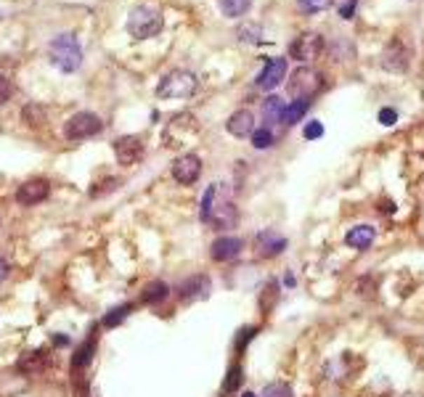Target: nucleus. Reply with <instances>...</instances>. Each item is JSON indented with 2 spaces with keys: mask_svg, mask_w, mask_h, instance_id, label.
I'll list each match as a JSON object with an SVG mask.
<instances>
[{
  "mask_svg": "<svg viewBox=\"0 0 424 397\" xmlns=\"http://www.w3.org/2000/svg\"><path fill=\"white\" fill-rule=\"evenodd\" d=\"M355 6H358V0H348V3L342 6L339 16H342V19H353V13H355Z\"/></svg>",
  "mask_w": 424,
  "mask_h": 397,
  "instance_id": "obj_37",
  "label": "nucleus"
},
{
  "mask_svg": "<svg viewBox=\"0 0 424 397\" xmlns=\"http://www.w3.org/2000/svg\"><path fill=\"white\" fill-rule=\"evenodd\" d=\"M252 138V146L254 148H271L273 146V132H271V127H254V132L249 135Z\"/></svg>",
  "mask_w": 424,
  "mask_h": 397,
  "instance_id": "obj_28",
  "label": "nucleus"
},
{
  "mask_svg": "<svg viewBox=\"0 0 424 397\" xmlns=\"http://www.w3.org/2000/svg\"><path fill=\"white\" fill-rule=\"evenodd\" d=\"M48 61L64 74L77 72L80 64H83V48H80V43H77V37L67 35V32L53 37L48 43Z\"/></svg>",
  "mask_w": 424,
  "mask_h": 397,
  "instance_id": "obj_2",
  "label": "nucleus"
},
{
  "mask_svg": "<svg viewBox=\"0 0 424 397\" xmlns=\"http://www.w3.org/2000/svg\"><path fill=\"white\" fill-rule=\"evenodd\" d=\"M199 217H202V223H207V225H212V228L218 230L233 228L239 223V212H236L233 202L223 191V183H212L205 191Z\"/></svg>",
  "mask_w": 424,
  "mask_h": 397,
  "instance_id": "obj_1",
  "label": "nucleus"
},
{
  "mask_svg": "<svg viewBox=\"0 0 424 397\" xmlns=\"http://www.w3.org/2000/svg\"><path fill=\"white\" fill-rule=\"evenodd\" d=\"M263 397H294V395H292V389L284 382H273V384H266Z\"/></svg>",
  "mask_w": 424,
  "mask_h": 397,
  "instance_id": "obj_31",
  "label": "nucleus"
},
{
  "mask_svg": "<svg viewBox=\"0 0 424 397\" xmlns=\"http://www.w3.org/2000/svg\"><path fill=\"white\" fill-rule=\"evenodd\" d=\"M303 135L305 138H308V141H315V138H321V135H324V125H321V122H308V125H305V130H303Z\"/></svg>",
  "mask_w": 424,
  "mask_h": 397,
  "instance_id": "obj_35",
  "label": "nucleus"
},
{
  "mask_svg": "<svg viewBox=\"0 0 424 397\" xmlns=\"http://www.w3.org/2000/svg\"><path fill=\"white\" fill-rule=\"evenodd\" d=\"M236 35H239L242 43H252V46L263 43V29H260V25H242L236 29Z\"/></svg>",
  "mask_w": 424,
  "mask_h": 397,
  "instance_id": "obj_27",
  "label": "nucleus"
},
{
  "mask_svg": "<svg viewBox=\"0 0 424 397\" xmlns=\"http://www.w3.org/2000/svg\"><path fill=\"white\" fill-rule=\"evenodd\" d=\"M11 96H13V83L6 77V74L0 72V106H3V104H8Z\"/></svg>",
  "mask_w": 424,
  "mask_h": 397,
  "instance_id": "obj_32",
  "label": "nucleus"
},
{
  "mask_svg": "<svg viewBox=\"0 0 424 397\" xmlns=\"http://www.w3.org/2000/svg\"><path fill=\"white\" fill-rule=\"evenodd\" d=\"M130 310H133V305H120V307H111L109 313L104 315V326L107 328H114V326H120L128 315H130Z\"/></svg>",
  "mask_w": 424,
  "mask_h": 397,
  "instance_id": "obj_26",
  "label": "nucleus"
},
{
  "mask_svg": "<svg viewBox=\"0 0 424 397\" xmlns=\"http://www.w3.org/2000/svg\"><path fill=\"white\" fill-rule=\"evenodd\" d=\"M281 114H284V101H281L279 96H268L266 101H263V120H266L268 125H276V122H281Z\"/></svg>",
  "mask_w": 424,
  "mask_h": 397,
  "instance_id": "obj_22",
  "label": "nucleus"
},
{
  "mask_svg": "<svg viewBox=\"0 0 424 397\" xmlns=\"http://www.w3.org/2000/svg\"><path fill=\"white\" fill-rule=\"evenodd\" d=\"M376 239V228L374 225H355L345 233V244L353 246V249H358V252H366Z\"/></svg>",
  "mask_w": 424,
  "mask_h": 397,
  "instance_id": "obj_17",
  "label": "nucleus"
},
{
  "mask_svg": "<svg viewBox=\"0 0 424 397\" xmlns=\"http://www.w3.org/2000/svg\"><path fill=\"white\" fill-rule=\"evenodd\" d=\"M395 120H398V111H395V109H382V111H379V122H382V125H395Z\"/></svg>",
  "mask_w": 424,
  "mask_h": 397,
  "instance_id": "obj_36",
  "label": "nucleus"
},
{
  "mask_svg": "<svg viewBox=\"0 0 424 397\" xmlns=\"http://www.w3.org/2000/svg\"><path fill=\"white\" fill-rule=\"evenodd\" d=\"M310 109V98H300V101H292L289 106H284V114H281V125H297L308 114Z\"/></svg>",
  "mask_w": 424,
  "mask_h": 397,
  "instance_id": "obj_20",
  "label": "nucleus"
},
{
  "mask_svg": "<svg viewBox=\"0 0 424 397\" xmlns=\"http://www.w3.org/2000/svg\"><path fill=\"white\" fill-rule=\"evenodd\" d=\"M6 273H8V265H6V260H3V257H0V281H3V278H6Z\"/></svg>",
  "mask_w": 424,
  "mask_h": 397,
  "instance_id": "obj_38",
  "label": "nucleus"
},
{
  "mask_svg": "<svg viewBox=\"0 0 424 397\" xmlns=\"http://www.w3.org/2000/svg\"><path fill=\"white\" fill-rule=\"evenodd\" d=\"M207 291H210V281L205 276H191L178 286V297L189 302L196 300V297H207Z\"/></svg>",
  "mask_w": 424,
  "mask_h": 397,
  "instance_id": "obj_19",
  "label": "nucleus"
},
{
  "mask_svg": "<svg viewBox=\"0 0 424 397\" xmlns=\"http://www.w3.org/2000/svg\"><path fill=\"white\" fill-rule=\"evenodd\" d=\"M170 297V286L165 281H151V284H146L144 294H141V300L146 305H157V302H165Z\"/></svg>",
  "mask_w": 424,
  "mask_h": 397,
  "instance_id": "obj_21",
  "label": "nucleus"
},
{
  "mask_svg": "<svg viewBox=\"0 0 424 397\" xmlns=\"http://www.w3.org/2000/svg\"><path fill=\"white\" fill-rule=\"evenodd\" d=\"M50 193V183L43 178H32V181L22 183L16 188V204L19 207H35L40 202H46Z\"/></svg>",
  "mask_w": 424,
  "mask_h": 397,
  "instance_id": "obj_12",
  "label": "nucleus"
},
{
  "mask_svg": "<svg viewBox=\"0 0 424 397\" xmlns=\"http://www.w3.org/2000/svg\"><path fill=\"white\" fill-rule=\"evenodd\" d=\"M244 397H257V395H252V392H247V395H244Z\"/></svg>",
  "mask_w": 424,
  "mask_h": 397,
  "instance_id": "obj_39",
  "label": "nucleus"
},
{
  "mask_svg": "<svg viewBox=\"0 0 424 397\" xmlns=\"http://www.w3.org/2000/svg\"><path fill=\"white\" fill-rule=\"evenodd\" d=\"M287 236H281L279 230L268 228V230H260L254 236V254L263 257V260H271V257H279L284 249H287Z\"/></svg>",
  "mask_w": 424,
  "mask_h": 397,
  "instance_id": "obj_10",
  "label": "nucleus"
},
{
  "mask_svg": "<svg viewBox=\"0 0 424 397\" xmlns=\"http://www.w3.org/2000/svg\"><path fill=\"white\" fill-rule=\"evenodd\" d=\"M334 0H300V11L305 13H318V11H327Z\"/></svg>",
  "mask_w": 424,
  "mask_h": 397,
  "instance_id": "obj_30",
  "label": "nucleus"
},
{
  "mask_svg": "<svg viewBox=\"0 0 424 397\" xmlns=\"http://www.w3.org/2000/svg\"><path fill=\"white\" fill-rule=\"evenodd\" d=\"M220 11L223 16H228V19H239L244 13L249 11V6H252V0H218Z\"/></svg>",
  "mask_w": 424,
  "mask_h": 397,
  "instance_id": "obj_23",
  "label": "nucleus"
},
{
  "mask_svg": "<svg viewBox=\"0 0 424 397\" xmlns=\"http://www.w3.org/2000/svg\"><path fill=\"white\" fill-rule=\"evenodd\" d=\"M146 148H144V141L138 138V135H122L114 141V157L120 165L125 167H130V165H138L141 159H144Z\"/></svg>",
  "mask_w": 424,
  "mask_h": 397,
  "instance_id": "obj_11",
  "label": "nucleus"
},
{
  "mask_svg": "<svg viewBox=\"0 0 424 397\" xmlns=\"http://www.w3.org/2000/svg\"><path fill=\"white\" fill-rule=\"evenodd\" d=\"M254 334H257V326H247V328H242V331H239V337H236V349L242 352L244 344H249V342L254 339Z\"/></svg>",
  "mask_w": 424,
  "mask_h": 397,
  "instance_id": "obj_33",
  "label": "nucleus"
},
{
  "mask_svg": "<svg viewBox=\"0 0 424 397\" xmlns=\"http://www.w3.org/2000/svg\"><path fill=\"white\" fill-rule=\"evenodd\" d=\"M199 88L194 72L189 69H172L167 72L157 85V96L159 98H191Z\"/></svg>",
  "mask_w": 424,
  "mask_h": 397,
  "instance_id": "obj_4",
  "label": "nucleus"
},
{
  "mask_svg": "<svg viewBox=\"0 0 424 397\" xmlns=\"http://www.w3.org/2000/svg\"><path fill=\"white\" fill-rule=\"evenodd\" d=\"M22 120H25V125H29V127H40V125L46 122V106L27 104V106L22 109Z\"/></svg>",
  "mask_w": 424,
  "mask_h": 397,
  "instance_id": "obj_24",
  "label": "nucleus"
},
{
  "mask_svg": "<svg viewBox=\"0 0 424 397\" xmlns=\"http://www.w3.org/2000/svg\"><path fill=\"white\" fill-rule=\"evenodd\" d=\"M48 352L46 349H35V352H29V355H25L22 361L16 363V368H19V373H27V376H37V373H43L46 368H48Z\"/></svg>",
  "mask_w": 424,
  "mask_h": 397,
  "instance_id": "obj_18",
  "label": "nucleus"
},
{
  "mask_svg": "<svg viewBox=\"0 0 424 397\" xmlns=\"http://www.w3.org/2000/svg\"><path fill=\"white\" fill-rule=\"evenodd\" d=\"M93 349H96V339H85L83 347L77 349V352H74V358H72L74 368H85L88 363L93 361Z\"/></svg>",
  "mask_w": 424,
  "mask_h": 397,
  "instance_id": "obj_25",
  "label": "nucleus"
},
{
  "mask_svg": "<svg viewBox=\"0 0 424 397\" xmlns=\"http://www.w3.org/2000/svg\"><path fill=\"white\" fill-rule=\"evenodd\" d=\"M196 132H199V125H196L194 114H178L167 125L165 141H167V146H186V141L194 138Z\"/></svg>",
  "mask_w": 424,
  "mask_h": 397,
  "instance_id": "obj_8",
  "label": "nucleus"
},
{
  "mask_svg": "<svg viewBox=\"0 0 424 397\" xmlns=\"http://www.w3.org/2000/svg\"><path fill=\"white\" fill-rule=\"evenodd\" d=\"M324 53V37L318 32H300L289 43V56L294 61H313Z\"/></svg>",
  "mask_w": 424,
  "mask_h": 397,
  "instance_id": "obj_7",
  "label": "nucleus"
},
{
  "mask_svg": "<svg viewBox=\"0 0 424 397\" xmlns=\"http://www.w3.org/2000/svg\"><path fill=\"white\" fill-rule=\"evenodd\" d=\"M104 130V122L98 114L93 111H77L74 117H69V122L64 125V135L69 141H83V138H90V135H98Z\"/></svg>",
  "mask_w": 424,
  "mask_h": 397,
  "instance_id": "obj_6",
  "label": "nucleus"
},
{
  "mask_svg": "<svg viewBox=\"0 0 424 397\" xmlns=\"http://www.w3.org/2000/svg\"><path fill=\"white\" fill-rule=\"evenodd\" d=\"M226 130L233 135V138H247V135H252L254 132V114L249 109H239V111H233L226 122Z\"/></svg>",
  "mask_w": 424,
  "mask_h": 397,
  "instance_id": "obj_16",
  "label": "nucleus"
},
{
  "mask_svg": "<svg viewBox=\"0 0 424 397\" xmlns=\"http://www.w3.org/2000/svg\"><path fill=\"white\" fill-rule=\"evenodd\" d=\"M98 186H101V188H90V196H101V193H107V191H117V188H120V178H107V181H101Z\"/></svg>",
  "mask_w": 424,
  "mask_h": 397,
  "instance_id": "obj_34",
  "label": "nucleus"
},
{
  "mask_svg": "<svg viewBox=\"0 0 424 397\" xmlns=\"http://www.w3.org/2000/svg\"><path fill=\"white\" fill-rule=\"evenodd\" d=\"M244 249V241L236 239V236H220V239L212 241V246H210V257L215 260V263H231V260H236Z\"/></svg>",
  "mask_w": 424,
  "mask_h": 397,
  "instance_id": "obj_15",
  "label": "nucleus"
},
{
  "mask_svg": "<svg viewBox=\"0 0 424 397\" xmlns=\"http://www.w3.org/2000/svg\"><path fill=\"white\" fill-rule=\"evenodd\" d=\"M242 384V365H231L228 376H226V382H223V392L228 395V392H236Z\"/></svg>",
  "mask_w": 424,
  "mask_h": 397,
  "instance_id": "obj_29",
  "label": "nucleus"
},
{
  "mask_svg": "<svg viewBox=\"0 0 424 397\" xmlns=\"http://www.w3.org/2000/svg\"><path fill=\"white\" fill-rule=\"evenodd\" d=\"M409 61H411V53L406 48V43L400 37H392L382 50V67L392 74H400L409 69Z\"/></svg>",
  "mask_w": 424,
  "mask_h": 397,
  "instance_id": "obj_9",
  "label": "nucleus"
},
{
  "mask_svg": "<svg viewBox=\"0 0 424 397\" xmlns=\"http://www.w3.org/2000/svg\"><path fill=\"white\" fill-rule=\"evenodd\" d=\"M128 35L133 40H149V37H157L165 27V16L159 11L157 6H149V3H141L135 6L133 11L128 13Z\"/></svg>",
  "mask_w": 424,
  "mask_h": 397,
  "instance_id": "obj_3",
  "label": "nucleus"
},
{
  "mask_svg": "<svg viewBox=\"0 0 424 397\" xmlns=\"http://www.w3.org/2000/svg\"><path fill=\"white\" fill-rule=\"evenodd\" d=\"M284 77H287V59H268L263 72L257 74L254 85L260 90H273V88H279Z\"/></svg>",
  "mask_w": 424,
  "mask_h": 397,
  "instance_id": "obj_14",
  "label": "nucleus"
},
{
  "mask_svg": "<svg viewBox=\"0 0 424 397\" xmlns=\"http://www.w3.org/2000/svg\"><path fill=\"white\" fill-rule=\"evenodd\" d=\"M202 175V159L196 154H183L172 162V178L181 183V186H191V183L199 181Z\"/></svg>",
  "mask_w": 424,
  "mask_h": 397,
  "instance_id": "obj_13",
  "label": "nucleus"
},
{
  "mask_svg": "<svg viewBox=\"0 0 424 397\" xmlns=\"http://www.w3.org/2000/svg\"><path fill=\"white\" fill-rule=\"evenodd\" d=\"M321 88H324V77H321V72H315L313 67H297L289 74V85H287V90H289V96L294 101L313 98Z\"/></svg>",
  "mask_w": 424,
  "mask_h": 397,
  "instance_id": "obj_5",
  "label": "nucleus"
}]
</instances>
